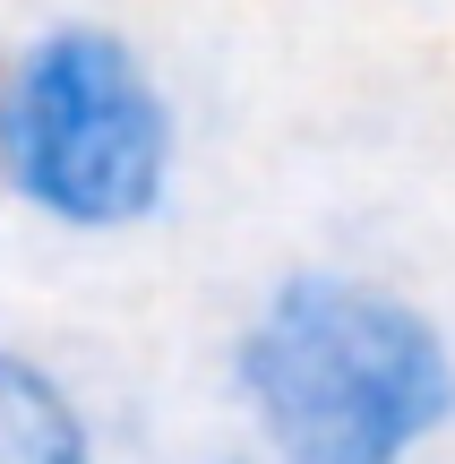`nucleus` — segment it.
Wrapping results in <instances>:
<instances>
[{
	"label": "nucleus",
	"instance_id": "nucleus-1",
	"mask_svg": "<svg viewBox=\"0 0 455 464\" xmlns=\"http://www.w3.org/2000/svg\"><path fill=\"white\" fill-rule=\"evenodd\" d=\"M223 404L267 464H422L455 430V335L361 266H275L223 335Z\"/></svg>",
	"mask_w": 455,
	"mask_h": 464
},
{
	"label": "nucleus",
	"instance_id": "nucleus-2",
	"mask_svg": "<svg viewBox=\"0 0 455 464\" xmlns=\"http://www.w3.org/2000/svg\"><path fill=\"white\" fill-rule=\"evenodd\" d=\"M189 112L137 26L43 9L0 34V207L78 249L137 241L181 207Z\"/></svg>",
	"mask_w": 455,
	"mask_h": 464
},
{
	"label": "nucleus",
	"instance_id": "nucleus-3",
	"mask_svg": "<svg viewBox=\"0 0 455 464\" xmlns=\"http://www.w3.org/2000/svg\"><path fill=\"white\" fill-rule=\"evenodd\" d=\"M0 464H112L95 396L26 335H0Z\"/></svg>",
	"mask_w": 455,
	"mask_h": 464
},
{
	"label": "nucleus",
	"instance_id": "nucleus-4",
	"mask_svg": "<svg viewBox=\"0 0 455 464\" xmlns=\"http://www.w3.org/2000/svg\"><path fill=\"white\" fill-rule=\"evenodd\" d=\"M198 464H267V456H258V448H250V439H241V430H232V439H215V448H206Z\"/></svg>",
	"mask_w": 455,
	"mask_h": 464
}]
</instances>
